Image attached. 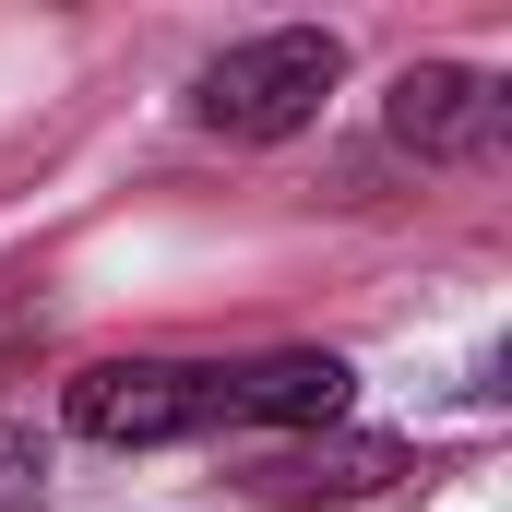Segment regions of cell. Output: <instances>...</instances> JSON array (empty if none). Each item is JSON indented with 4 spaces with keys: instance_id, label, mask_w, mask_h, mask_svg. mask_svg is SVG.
Wrapping results in <instances>:
<instances>
[{
    "instance_id": "obj_1",
    "label": "cell",
    "mask_w": 512,
    "mask_h": 512,
    "mask_svg": "<svg viewBox=\"0 0 512 512\" xmlns=\"http://www.w3.org/2000/svg\"><path fill=\"white\" fill-rule=\"evenodd\" d=\"M346 84V48L322 36V24H274L251 48H227V60H203V84H191V120L215 131V143H286V131L322 120V96Z\"/></svg>"
},
{
    "instance_id": "obj_2",
    "label": "cell",
    "mask_w": 512,
    "mask_h": 512,
    "mask_svg": "<svg viewBox=\"0 0 512 512\" xmlns=\"http://www.w3.org/2000/svg\"><path fill=\"white\" fill-rule=\"evenodd\" d=\"M60 417L84 441H131V453L203 441V429H227V370H203V358H96V370H72Z\"/></svg>"
},
{
    "instance_id": "obj_3",
    "label": "cell",
    "mask_w": 512,
    "mask_h": 512,
    "mask_svg": "<svg viewBox=\"0 0 512 512\" xmlns=\"http://www.w3.org/2000/svg\"><path fill=\"white\" fill-rule=\"evenodd\" d=\"M393 143L429 155V167H489L512 143V96L489 72H465V60H417L393 84Z\"/></svg>"
},
{
    "instance_id": "obj_4",
    "label": "cell",
    "mask_w": 512,
    "mask_h": 512,
    "mask_svg": "<svg viewBox=\"0 0 512 512\" xmlns=\"http://www.w3.org/2000/svg\"><path fill=\"white\" fill-rule=\"evenodd\" d=\"M393 477H417L405 441H298V453L251 465V501L262 512H346V501H382Z\"/></svg>"
},
{
    "instance_id": "obj_5",
    "label": "cell",
    "mask_w": 512,
    "mask_h": 512,
    "mask_svg": "<svg viewBox=\"0 0 512 512\" xmlns=\"http://www.w3.org/2000/svg\"><path fill=\"white\" fill-rule=\"evenodd\" d=\"M346 393H358V370L334 358V346H274V358H239L227 370V429H334L346 417Z\"/></svg>"
},
{
    "instance_id": "obj_6",
    "label": "cell",
    "mask_w": 512,
    "mask_h": 512,
    "mask_svg": "<svg viewBox=\"0 0 512 512\" xmlns=\"http://www.w3.org/2000/svg\"><path fill=\"white\" fill-rule=\"evenodd\" d=\"M36 334H48V298H36L24 274H0V358H12V346H36Z\"/></svg>"
},
{
    "instance_id": "obj_7",
    "label": "cell",
    "mask_w": 512,
    "mask_h": 512,
    "mask_svg": "<svg viewBox=\"0 0 512 512\" xmlns=\"http://www.w3.org/2000/svg\"><path fill=\"white\" fill-rule=\"evenodd\" d=\"M36 477H48V441H36V429H12V417H0V501H24V489H36Z\"/></svg>"
}]
</instances>
